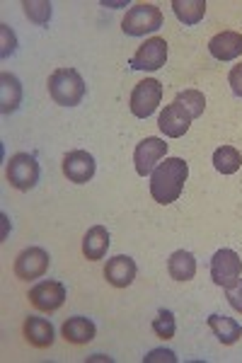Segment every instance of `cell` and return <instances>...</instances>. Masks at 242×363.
Masks as SVG:
<instances>
[{
  "label": "cell",
  "instance_id": "6da1fadb",
  "mask_svg": "<svg viewBox=\"0 0 242 363\" xmlns=\"http://www.w3.org/2000/svg\"><path fill=\"white\" fill-rule=\"evenodd\" d=\"M189 177V165L182 157H165L150 174V194L158 203L167 206L180 199L185 182Z\"/></svg>",
  "mask_w": 242,
  "mask_h": 363
},
{
  "label": "cell",
  "instance_id": "7a4b0ae2",
  "mask_svg": "<svg viewBox=\"0 0 242 363\" xmlns=\"http://www.w3.org/2000/svg\"><path fill=\"white\" fill-rule=\"evenodd\" d=\"M49 95L61 107H75L85 97V80L75 68H58L49 75Z\"/></svg>",
  "mask_w": 242,
  "mask_h": 363
},
{
  "label": "cell",
  "instance_id": "3957f363",
  "mask_svg": "<svg viewBox=\"0 0 242 363\" xmlns=\"http://www.w3.org/2000/svg\"><path fill=\"white\" fill-rule=\"evenodd\" d=\"M160 27H163V13L153 3L133 5L121 22L123 34H128V37H145L150 32H158Z\"/></svg>",
  "mask_w": 242,
  "mask_h": 363
},
{
  "label": "cell",
  "instance_id": "277c9868",
  "mask_svg": "<svg viewBox=\"0 0 242 363\" xmlns=\"http://www.w3.org/2000/svg\"><path fill=\"white\" fill-rule=\"evenodd\" d=\"M5 174H8L10 186H15V189H20V191H29V189H34L39 182V162L29 153H17L8 160Z\"/></svg>",
  "mask_w": 242,
  "mask_h": 363
},
{
  "label": "cell",
  "instance_id": "5b68a950",
  "mask_svg": "<svg viewBox=\"0 0 242 363\" xmlns=\"http://www.w3.org/2000/svg\"><path fill=\"white\" fill-rule=\"evenodd\" d=\"M242 277V259L238 252L233 250H218L211 259V279H214L216 286H223V289H233L235 284Z\"/></svg>",
  "mask_w": 242,
  "mask_h": 363
},
{
  "label": "cell",
  "instance_id": "8992f818",
  "mask_svg": "<svg viewBox=\"0 0 242 363\" xmlns=\"http://www.w3.org/2000/svg\"><path fill=\"white\" fill-rule=\"evenodd\" d=\"M163 99V85L155 78H145L131 92V112L138 119H148Z\"/></svg>",
  "mask_w": 242,
  "mask_h": 363
},
{
  "label": "cell",
  "instance_id": "52a82bcc",
  "mask_svg": "<svg viewBox=\"0 0 242 363\" xmlns=\"http://www.w3.org/2000/svg\"><path fill=\"white\" fill-rule=\"evenodd\" d=\"M165 155H167V143H165L163 138L150 136V138L141 140L133 150L136 172H138L141 177H148V174H153V169L160 165V160Z\"/></svg>",
  "mask_w": 242,
  "mask_h": 363
},
{
  "label": "cell",
  "instance_id": "ba28073f",
  "mask_svg": "<svg viewBox=\"0 0 242 363\" xmlns=\"http://www.w3.org/2000/svg\"><path fill=\"white\" fill-rule=\"evenodd\" d=\"M167 61V42L163 37H153L131 56L133 70H160Z\"/></svg>",
  "mask_w": 242,
  "mask_h": 363
},
{
  "label": "cell",
  "instance_id": "9c48e42d",
  "mask_svg": "<svg viewBox=\"0 0 242 363\" xmlns=\"http://www.w3.org/2000/svg\"><path fill=\"white\" fill-rule=\"evenodd\" d=\"M29 301L41 313H54L66 303V286L61 281H41L29 291Z\"/></svg>",
  "mask_w": 242,
  "mask_h": 363
},
{
  "label": "cell",
  "instance_id": "30bf717a",
  "mask_svg": "<svg viewBox=\"0 0 242 363\" xmlns=\"http://www.w3.org/2000/svg\"><path fill=\"white\" fill-rule=\"evenodd\" d=\"M49 252L41 247H29L25 252H20L15 259V274L22 281H34L39 277H44L46 269H49Z\"/></svg>",
  "mask_w": 242,
  "mask_h": 363
},
{
  "label": "cell",
  "instance_id": "8fae6325",
  "mask_svg": "<svg viewBox=\"0 0 242 363\" xmlns=\"http://www.w3.org/2000/svg\"><path fill=\"white\" fill-rule=\"evenodd\" d=\"M192 121H194V116L175 99L172 104L165 107V112L160 114V119H158V126H160V131L167 138H182L189 131Z\"/></svg>",
  "mask_w": 242,
  "mask_h": 363
},
{
  "label": "cell",
  "instance_id": "7c38bea8",
  "mask_svg": "<svg viewBox=\"0 0 242 363\" xmlns=\"http://www.w3.org/2000/svg\"><path fill=\"white\" fill-rule=\"evenodd\" d=\"M94 157L87 150H73L63 157V174L73 184H87L94 177Z\"/></svg>",
  "mask_w": 242,
  "mask_h": 363
},
{
  "label": "cell",
  "instance_id": "4fadbf2b",
  "mask_svg": "<svg viewBox=\"0 0 242 363\" xmlns=\"http://www.w3.org/2000/svg\"><path fill=\"white\" fill-rule=\"evenodd\" d=\"M104 279H107V284H111L114 289H126L136 279V262L126 255L111 257L107 262V267H104Z\"/></svg>",
  "mask_w": 242,
  "mask_h": 363
},
{
  "label": "cell",
  "instance_id": "5bb4252c",
  "mask_svg": "<svg viewBox=\"0 0 242 363\" xmlns=\"http://www.w3.org/2000/svg\"><path fill=\"white\" fill-rule=\"evenodd\" d=\"M209 51L211 56L218 58V61H233L242 54V34L240 32H221L216 34L209 42Z\"/></svg>",
  "mask_w": 242,
  "mask_h": 363
},
{
  "label": "cell",
  "instance_id": "9a60e30c",
  "mask_svg": "<svg viewBox=\"0 0 242 363\" xmlns=\"http://www.w3.org/2000/svg\"><path fill=\"white\" fill-rule=\"evenodd\" d=\"M25 339L32 347L46 349L54 344V327L44 318H27L25 320Z\"/></svg>",
  "mask_w": 242,
  "mask_h": 363
},
{
  "label": "cell",
  "instance_id": "2e32d148",
  "mask_svg": "<svg viewBox=\"0 0 242 363\" xmlns=\"http://www.w3.org/2000/svg\"><path fill=\"white\" fill-rule=\"evenodd\" d=\"M109 250V230L104 225H94L87 230L85 240H82V255L90 262H97L107 255Z\"/></svg>",
  "mask_w": 242,
  "mask_h": 363
},
{
  "label": "cell",
  "instance_id": "e0dca14e",
  "mask_svg": "<svg viewBox=\"0 0 242 363\" xmlns=\"http://www.w3.org/2000/svg\"><path fill=\"white\" fill-rule=\"evenodd\" d=\"M61 332H63V339L70 344H90L94 339V322L75 315V318H68L63 322Z\"/></svg>",
  "mask_w": 242,
  "mask_h": 363
},
{
  "label": "cell",
  "instance_id": "ac0fdd59",
  "mask_svg": "<svg viewBox=\"0 0 242 363\" xmlns=\"http://www.w3.org/2000/svg\"><path fill=\"white\" fill-rule=\"evenodd\" d=\"M167 272L175 281H192L194 274H197V259H194L192 252L177 250L167 259Z\"/></svg>",
  "mask_w": 242,
  "mask_h": 363
},
{
  "label": "cell",
  "instance_id": "d6986e66",
  "mask_svg": "<svg viewBox=\"0 0 242 363\" xmlns=\"http://www.w3.org/2000/svg\"><path fill=\"white\" fill-rule=\"evenodd\" d=\"M209 327H211V332L218 337V342L226 344V347L235 344L242 337V325L240 322H235L233 318H226V315H211Z\"/></svg>",
  "mask_w": 242,
  "mask_h": 363
},
{
  "label": "cell",
  "instance_id": "ffe728a7",
  "mask_svg": "<svg viewBox=\"0 0 242 363\" xmlns=\"http://www.w3.org/2000/svg\"><path fill=\"white\" fill-rule=\"evenodd\" d=\"M0 104H3V114H10L20 107L22 102V85L13 73H3L0 75Z\"/></svg>",
  "mask_w": 242,
  "mask_h": 363
},
{
  "label": "cell",
  "instance_id": "44dd1931",
  "mask_svg": "<svg viewBox=\"0 0 242 363\" xmlns=\"http://www.w3.org/2000/svg\"><path fill=\"white\" fill-rule=\"evenodd\" d=\"M172 10L180 22L197 25L206 15V0H172Z\"/></svg>",
  "mask_w": 242,
  "mask_h": 363
},
{
  "label": "cell",
  "instance_id": "7402d4cb",
  "mask_svg": "<svg viewBox=\"0 0 242 363\" xmlns=\"http://www.w3.org/2000/svg\"><path fill=\"white\" fill-rule=\"evenodd\" d=\"M240 165H242V155L233 145H223V148H218L214 153V167L221 174H235Z\"/></svg>",
  "mask_w": 242,
  "mask_h": 363
},
{
  "label": "cell",
  "instance_id": "603a6c76",
  "mask_svg": "<svg viewBox=\"0 0 242 363\" xmlns=\"http://www.w3.org/2000/svg\"><path fill=\"white\" fill-rule=\"evenodd\" d=\"M177 102H180L182 107H185L187 112L194 116V119H197V116H202L204 109H206V97H204V92H199V90L180 92V95H177Z\"/></svg>",
  "mask_w": 242,
  "mask_h": 363
},
{
  "label": "cell",
  "instance_id": "cb8c5ba5",
  "mask_svg": "<svg viewBox=\"0 0 242 363\" xmlns=\"http://www.w3.org/2000/svg\"><path fill=\"white\" fill-rule=\"evenodd\" d=\"M22 8H25V15L29 17V20L37 22V25H46V22L51 20V3L49 0H25Z\"/></svg>",
  "mask_w": 242,
  "mask_h": 363
},
{
  "label": "cell",
  "instance_id": "d4e9b609",
  "mask_svg": "<svg viewBox=\"0 0 242 363\" xmlns=\"http://www.w3.org/2000/svg\"><path fill=\"white\" fill-rule=\"evenodd\" d=\"M153 332H155L160 339H172L175 332H177V322H175V315L170 310H160L158 318L153 320Z\"/></svg>",
  "mask_w": 242,
  "mask_h": 363
},
{
  "label": "cell",
  "instance_id": "484cf974",
  "mask_svg": "<svg viewBox=\"0 0 242 363\" xmlns=\"http://www.w3.org/2000/svg\"><path fill=\"white\" fill-rule=\"evenodd\" d=\"M0 34H3V49H0V56L8 58L15 54V46H17V39L13 34V29H10L8 25H0Z\"/></svg>",
  "mask_w": 242,
  "mask_h": 363
},
{
  "label": "cell",
  "instance_id": "4316f807",
  "mask_svg": "<svg viewBox=\"0 0 242 363\" xmlns=\"http://www.w3.org/2000/svg\"><path fill=\"white\" fill-rule=\"evenodd\" d=\"M228 303L233 310L242 313V279L233 286V289H228Z\"/></svg>",
  "mask_w": 242,
  "mask_h": 363
},
{
  "label": "cell",
  "instance_id": "83f0119b",
  "mask_svg": "<svg viewBox=\"0 0 242 363\" xmlns=\"http://www.w3.org/2000/svg\"><path fill=\"white\" fill-rule=\"evenodd\" d=\"M228 83H230V87H233L235 95L242 97V63H240V66H235L233 70H230Z\"/></svg>",
  "mask_w": 242,
  "mask_h": 363
},
{
  "label": "cell",
  "instance_id": "f1b7e54d",
  "mask_svg": "<svg viewBox=\"0 0 242 363\" xmlns=\"http://www.w3.org/2000/svg\"><path fill=\"white\" fill-rule=\"evenodd\" d=\"M153 361H170V363H175L177 356L170 349H153L150 354L145 356V363H153Z\"/></svg>",
  "mask_w": 242,
  "mask_h": 363
}]
</instances>
